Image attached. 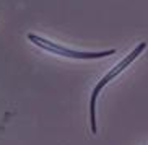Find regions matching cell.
I'll list each match as a JSON object with an SVG mask.
<instances>
[{
    "label": "cell",
    "instance_id": "cell-1",
    "mask_svg": "<svg viewBox=\"0 0 148 145\" xmlns=\"http://www.w3.org/2000/svg\"><path fill=\"white\" fill-rule=\"evenodd\" d=\"M145 49H147V43L143 41V43H140L138 46H137V47H135L134 51H132V52L127 56V57H124L121 62H119V64H116V65H114L112 69H111V70H109L108 74H106L104 77L99 80V83L93 88L91 101H90V124H91V134H95V135L98 134V126H96V100H98V95H99L101 90H103V88H104L106 85L109 83V82H112V80L116 78L117 75H121L122 72L125 70L127 67L130 65L132 62H134L135 59L140 56V54L143 52Z\"/></svg>",
    "mask_w": 148,
    "mask_h": 145
},
{
    "label": "cell",
    "instance_id": "cell-2",
    "mask_svg": "<svg viewBox=\"0 0 148 145\" xmlns=\"http://www.w3.org/2000/svg\"><path fill=\"white\" fill-rule=\"evenodd\" d=\"M31 43L38 46L39 49L46 51V52L56 54V56H62V57H69V59H77V60H91V59H101V57H109L116 52V49H108V51H103V52H83V51H73V49H69L62 44H57L51 39H46V38H41V36L34 34V33H28L26 36Z\"/></svg>",
    "mask_w": 148,
    "mask_h": 145
}]
</instances>
